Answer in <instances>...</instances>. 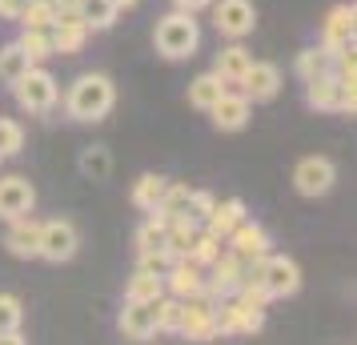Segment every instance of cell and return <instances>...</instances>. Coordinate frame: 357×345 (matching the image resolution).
<instances>
[{
  "instance_id": "1",
  "label": "cell",
  "mask_w": 357,
  "mask_h": 345,
  "mask_svg": "<svg viewBox=\"0 0 357 345\" xmlns=\"http://www.w3.org/2000/svg\"><path fill=\"white\" fill-rule=\"evenodd\" d=\"M116 105V89L105 72H84L77 81L68 84L65 93V113L68 121H81V125H97L105 116L113 113Z\"/></svg>"
},
{
  "instance_id": "2",
  "label": "cell",
  "mask_w": 357,
  "mask_h": 345,
  "mask_svg": "<svg viewBox=\"0 0 357 345\" xmlns=\"http://www.w3.org/2000/svg\"><path fill=\"white\" fill-rule=\"evenodd\" d=\"M153 45H157V52H161L165 61H189V56H197V49H201V24H197L189 13H165L161 20H157V33H153Z\"/></svg>"
},
{
  "instance_id": "3",
  "label": "cell",
  "mask_w": 357,
  "mask_h": 345,
  "mask_svg": "<svg viewBox=\"0 0 357 345\" xmlns=\"http://www.w3.org/2000/svg\"><path fill=\"white\" fill-rule=\"evenodd\" d=\"M13 97H17V105L24 109V113L45 116V113H52V109H56V100H61V89H56V77H52L49 68L33 65L17 84H13Z\"/></svg>"
},
{
  "instance_id": "4",
  "label": "cell",
  "mask_w": 357,
  "mask_h": 345,
  "mask_svg": "<svg viewBox=\"0 0 357 345\" xmlns=\"http://www.w3.org/2000/svg\"><path fill=\"white\" fill-rule=\"evenodd\" d=\"M305 105H309V109H317V113H349V116H354L357 89H354V84H341L333 72H325V77L305 81Z\"/></svg>"
},
{
  "instance_id": "5",
  "label": "cell",
  "mask_w": 357,
  "mask_h": 345,
  "mask_svg": "<svg viewBox=\"0 0 357 345\" xmlns=\"http://www.w3.org/2000/svg\"><path fill=\"white\" fill-rule=\"evenodd\" d=\"M77 249H81V233H77V225H73L68 217L40 221V249H36V257L61 265V261H73Z\"/></svg>"
},
{
  "instance_id": "6",
  "label": "cell",
  "mask_w": 357,
  "mask_h": 345,
  "mask_svg": "<svg viewBox=\"0 0 357 345\" xmlns=\"http://www.w3.org/2000/svg\"><path fill=\"white\" fill-rule=\"evenodd\" d=\"M213 325H217V337L221 333H257L265 325V309L245 305L241 297H221V301H213Z\"/></svg>"
},
{
  "instance_id": "7",
  "label": "cell",
  "mask_w": 357,
  "mask_h": 345,
  "mask_svg": "<svg viewBox=\"0 0 357 345\" xmlns=\"http://www.w3.org/2000/svg\"><path fill=\"white\" fill-rule=\"evenodd\" d=\"M261 285L269 297H293L301 289V269L285 253H265L261 257Z\"/></svg>"
},
{
  "instance_id": "8",
  "label": "cell",
  "mask_w": 357,
  "mask_h": 345,
  "mask_svg": "<svg viewBox=\"0 0 357 345\" xmlns=\"http://www.w3.org/2000/svg\"><path fill=\"white\" fill-rule=\"evenodd\" d=\"M213 24L229 40H245L253 33V24H257L253 0H213Z\"/></svg>"
},
{
  "instance_id": "9",
  "label": "cell",
  "mask_w": 357,
  "mask_h": 345,
  "mask_svg": "<svg viewBox=\"0 0 357 345\" xmlns=\"http://www.w3.org/2000/svg\"><path fill=\"white\" fill-rule=\"evenodd\" d=\"M245 269H249V261H241L237 253H221L217 261L205 269V293L213 297V301H221V297H233L237 289H241L245 281Z\"/></svg>"
},
{
  "instance_id": "10",
  "label": "cell",
  "mask_w": 357,
  "mask_h": 345,
  "mask_svg": "<svg viewBox=\"0 0 357 345\" xmlns=\"http://www.w3.org/2000/svg\"><path fill=\"white\" fill-rule=\"evenodd\" d=\"M337 181V169L329 157H301L297 169H293V189L301 197H325Z\"/></svg>"
},
{
  "instance_id": "11",
  "label": "cell",
  "mask_w": 357,
  "mask_h": 345,
  "mask_svg": "<svg viewBox=\"0 0 357 345\" xmlns=\"http://www.w3.org/2000/svg\"><path fill=\"white\" fill-rule=\"evenodd\" d=\"M181 337L189 342H213L217 337V325H213V297L197 293L189 301H181Z\"/></svg>"
},
{
  "instance_id": "12",
  "label": "cell",
  "mask_w": 357,
  "mask_h": 345,
  "mask_svg": "<svg viewBox=\"0 0 357 345\" xmlns=\"http://www.w3.org/2000/svg\"><path fill=\"white\" fill-rule=\"evenodd\" d=\"M36 205V189L29 177H20V173H8V177H0V217L4 221H17V217H29Z\"/></svg>"
},
{
  "instance_id": "13",
  "label": "cell",
  "mask_w": 357,
  "mask_h": 345,
  "mask_svg": "<svg viewBox=\"0 0 357 345\" xmlns=\"http://www.w3.org/2000/svg\"><path fill=\"white\" fill-rule=\"evenodd\" d=\"M237 84H241L237 93H245L249 105H257V100H273L277 93H281V68L269 65V61H253Z\"/></svg>"
},
{
  "instance_id": "14",
  "label": "cell",
  "mask_w": 357,
  "mask_h": 345,
  "mask_svg": "<svg viewBox=\"0 0 357 345\" xmlns=\"http://www.w3.org/2000/svg\"><path fill=\"white\" fill-rule=\"evenodd\" d=\"M269 245H273V241H269L265 225L249 221V217H245L241 225H237V229L225 237V249H229V253H237L241 261H261V257L269 253Z\"/></svg>"
},
{
  "instance_id": "15",
  "label": "cell",
  "mask_w": 357,
  "mask_h": 345,
  "mask_svg": "<svg viewBox=\"0 0 357 345\" xmlns=\"http://www.w3.org/2000/svg\"><path fill=\"white\" fill-rule=\"evenodd\" d=\"M165 293L177 297V301H189V297L205 293V269L189 257H181L165 269Z\"/></svg>"
},
{
  "instance_id": "16",
  "label": "cell",
  "mask_w": 357,
  "mask_h": 345,
  "mask_svg": "<svg viewBox=\"0 0 357 345\" xmlns=\"http://www.w3.org/2000/svg\"><path fill=\"white\" fill-rule=\"evenodd\" d=\"M354 33H357V8L354 4H337V8H329V17L321 24V49H329V52L349 49Z\"/></svg>"
},
{
  "instance_id": "17",
  "label": "cell",
  "mask_w": 357,
  "mask_h": 345,
  "mask_svg": "<svg viewBox=\"0 0 357 345\" xmlns=\"http://www.w3.org/2000/svg\"><path fill=\"white\" fill-rule=\"evenodd\" d=\"M209 116H213V125H217L221 132H237V129H245V125H249L253 105H249V97H245V93L225 89V93H221V100L209 109Z\"/></svg>"
},
{
  "instance_id": "18",
  "label": "cell",
  "mask_w": 357,
  "mask_h": 345,
  "mask_svg": "<svg viewBox=\"0 0 357 345\" xmlns=\"http://www.w3.org/2000/svg\"><path fill=\"white\" fill-rule=\"evenodd\" d=\"M121 333L129 342H149L157 337V317H153V301H125L121 305V317H116Z\"/></svg>"
},
{
  "instance_id": "19",
  "label": "cell",
  "mask_w": 357,
  "mask_h": 345,
  "mask_svg": "<svg viewBox=\"0 0 357 345\" xmlns=\"http://www.w3.org/2000/svg\"><path fill=\"white\" fill-rule=\"evenodd\" d=\"M4 249L20 257V261H33L36 249H40V221L33 213L29 217H17V221H8V233H4Z\"/></svg>"
},
{
  "instance_id": "20",
  "label": "cell",
  "mask_w": 357,
  "mask_h": 345,
  "mask_svg": "<svg viewBox=\"0 0 357 345\" xmlns=\"http://www.w3.org/2000/svg\"><path fill=\"white\" fill-rule=\"evenodd\" d=\"M249 65H253V52L245 49L241 40H233V45H225V49L217 52V61H213V72H217V77H221V81L233 89V84L245 77V68H249Z\"/></svg>"
},
{
  "instance_id": "21",
  "label": "cell",
  "mask_w": 357,
  "mask_h": 345,
  "mask_svg": "<svg viewBox=\"0 0 357 345\" xmlns=\"http://www.w3.org/2000/svg\"><path fill=\"white\" fill-rule=\"evenodd\" d=\"M245 217H249V213H245V201H241V197H229V201H217V205H213L209 221H205L201 229L217 233V237L225 241V237H229L233 229H237V225H241Z\"/></svg>"
},
{
  "instance_id": "22",
  "label": "cell",
  "mask_w": 357,
  "mask_h": 345,
  "mask_svg": "<svg viewBox=\"0 0 357 345\" xmlns=\"http://www.w3.org/2000/svg\"><path fill=\"white\" fill-rule=\"evenodd\" d=\"M197 233H201V225H197V221H189V217H177V221H169V233H165V253H169L173 261L189 257V249H193Z\"/></svg>"
},
{
  "instance_id": "23",
  "label": "cell",
  "mask_w": 357,
  "mask_h": 345,
  "mask_svg": "<svg viewBox=\"0 0 357 345\" xmlns=\"http://www.w3.org/2000/svg\"><path fill=\"white\" fill-rule=\"evenodd\" d=\"M225 89H229V84L209 68V72H201V77L189 84V105H193V109H201V113H209L213 105L221 100V93H225Z\"/></svg>"
},
{
  "instance_id": "24",
  "label": "cell",
  "mask_w": 357,
  "mask_h": 345,
  "mask_svg": "<svg viewBox=\"0 0 357 345\" xmlns=\"http://www.w3.org/2000/svg\"><path fill=\"white\" fill-rule=\"evenodd\" d=\"M165 189H169V181H165L161 173H145L141 181L132 185V205L141 209V213H157V205H161V197H165Z\"/></svg>"
},
{
  "instance_id": "25",
  "label": "cell",
  "mask_w": 357,
  "mask_h": 345,
  "mask_svg": "<svg viewBox=\"0 0 357 345\" xmlns=\"http://www.w3.org/2000/svg\"><path fill=\"white\" fill-rule=\"evenodd\" d=\"M29 68H33V61H29V52L20 49L17 40L0 45V84H8V89H13Z\"/></svg>"
},
{
  "instance_id": "26",
  "label": "cell",
  "mask_w": 357,
  "mask_h": 345,
  "mask_svg": "<svg viewBox=\"0 0 357 345\" xmlns=\"http://www.w3.org/2000/svg\"><path fill=\"white\" fill-rule=\"evenodd\" d=\"M293 72L301 77V81H313V77H325V72H333V52L329 49H301L297 52V61H293Z\"/></svg>"
},
{
  "instance_id": "27",
  "label": "cell",
  "mask_w": 357,
  "mask_h": 345,
  "mask_svg": "<svg viewBox=\"0 0 357 345\" xmlns=\"http://www.w3.org/2000/svg\"><path fill=\"white\" fill-rule=\"evenodd\" d=\"M165 293V277L157 273H145V269H137L125 285V301H157Z\"/></svg>"
},
{
  "instance_id": "28",
  "label": "cell",
  "mask_w": 357,
  "mask_h": 345,
  "mask_svg": "<svg viewBox=\"0 0 357 345\" xmlns=\"http://www.w3.org/2000/svg\"><path fill=\"white\" fill-rule=\"evenodd\" d=\"M116 8L113 0H81V17L89 24V33H100V29H113L116 24Z\"/></svg>"
},
{
  "instance_id": "29",
  "label": "cell",
  "mask_w": 357,
  "mask_h": 345,
  "mask_svg": "<svg viewBox=\"0 0 357 345\" xmlns=\"http://www.w3.org/2000/svg\"><path fill=\"white\" fill-rule=\"evenodd\" d=\"M17 45L29 52V61H33V65H40V61L56 56V49H52V29H24Z\"/></svg>"
},
{
  "instance_id": "30",
  "label": "cell",
  "mask_w": 357,
  "mask_h": 345,
  "mask_svg": "<svg viewBox=\"0 0 357 345\" xmlns=\"http://www.w3.org/2000/svg\"><path fill=\"white\" fill-rule=\"evenodd\" d=\"M189 197H193V189H189V185H173V181H169L161 205H157V217H165V221L189 217Z\"/></svg>"
},
{
  "instance_id": "31",
  "label": "cell",
  "mask_w": 357,
  "mask_h": 345,
  "mask_svg": "<svg viewBox=\"0 0 357 345\" xmlns=\"http://www.w3.org/2000/svg\"><path fill=\"white\" fill-rule=\"evenodd\" d=\"M225 253V241L217 237V233H209V229H201L197 233V241H193V249H189V261H197L201 269H209L217 257Z\"/></svg>"
},
{
  "instance_id": "32",
  "label": "cell",
  "mask_w": 357,
  "mask_h": 345,
  "mask_svg": "<svg viewBox=\"0 0 357 345\" xmlns=\"http://www.w3.org/2000/svg\"><path fill=\"white\" fill-rule=\"evenodd\" d=\"M81 173L84 177H93V181H105L109 173H113V157H109V148L105 145H93L81 153Z\"/></svg>"
},
{
  "instance_id": "33",
  "label": "cell",
  "mask_w": 357,
  "mask_h": 345,
  "mask_svg": "<svg viewBox=\"0 0 357 345\" xmlns=\"http://www.w3.org/2000/svg\"><path fill=\"white\" fill-rule=\"evenodd\" d=\"M153 317H157V333H177L181 329V301L161 293L153 301Z\"/></svg>"
},
{
  "instance_id": "34",
  "label": "cell",
  "mask_w": 357,
  "mask_h": 345,
  "mask_svg": "<svg viewBox=\"0 0 357 345\" xmlns=\"http://www.w3.org/2000/svg\"><path fill=\"white\" fill-rule=\"evenodd\" d=\"M165 233H169V221L153 213L145 225L137 229V253H153V249H165Z\"/></svg>"
},
{
  "instance_id": "35",
  "label": "cell",
  "mask_w": 357,
  "mask_h": 345,
  "mask_svg": "<svg viewBox=\"0 0 357 345\" xmlns=\"http://www.w3.org/2000/svg\"><path fill=\"white\" fill-rule=\"evenodd\" d=\"M52 0H29L24 13H20V29H52Z\"/></svg>"
},
{
  "instance_id": "36",
  "label": "cell",
  "mask_w": 357,
  "mask_h": 345,
  "mask_svg": "<svg viewBox=\"0 0 357 345\" xmlns=\"http://www.w3.org/2000/svg\"><path fill=\"white\" fill-rule=\"evenodd\" d=\"M24 148V129L13 116H0V157H17Z\"/></svg>"
},
{
  "instance_id": "37",
  "label": "cell",
  "mask_w": 357,
  "mask_h": 345,
  "mask_svg": "<svg viewBox=\"0 0 357 345\" xmlns=\"http://www.w3.org/2000/svg\"><path fill=\"white\" fill-rule=\"evenodd\" d=\"M20 321H24V309H20V297H13V293H0V333H13V329H20Z\"/></svg>"
},
{
  "instance_id": "38",
  "label": "cell",
  "mask_w": 357,
  "mask_h": 345,
  "mask_svg": "<svg viewBox=\"0 0 357 345\" xmlns=\"http://www.w3.org/2000/svg\"><path fill=\"white\" fill-rule=\"evenodd\" d=\"M213 205H217V197L213 193H205V189H193V197H189V221H197V225H205L213 213Z\"/></svg>"
},
{
  "instance_id": "39",
  "label": "cell",
  "mask_w": 357,
  "mask_h": 345,
  "mask_svg": "<svg viewBox=\"0 0 357 345\" xmlns=\"http://www.w3.org/2000/svg\"><path fill=\"white\" fill-rule=\"evenodd\" d=\"M141 261H137V269H145V273H157V277H165V269L173 265V257L165 253V249H153V253H137Z\"/></svg>"
},
{
  "instance_id": "40",
  "label": "cell",
  "mask_w": 357,
  "mask_h": 345,
  "mask_svg": "<svg viewBox=\"0 0 357 345\" xmlns=\"http://www.w3.org/2000/svg\"><path fill=\"white\" fill-rule=\"evenodd\" d=\"M29 0H0V20H17Z\"/></svg>"
},
{
  "instance_id": "41",
  "label": "cell",
  "mask_w": 357,
  "mask_h": 345,
  "mask_svg": "<svg viewBox=\"0 0 357 345\" xmlns=\"http://www.w3.org/2000/svg\"><path fill=\"white\" fill-rule=\"evenodd\" d=\"M213 0H173V8H177V13H189V17H197V13H201V8H209Z\"/></svg>"
},
{
  "instance_id": "42",
  "label": "cell",
  "mask_w": 357,
  "mask_h": 345,
  "mask_svg": "<svg viewBox=\"0 0 357 345\" xmlns=\"http://www.w3.org/2000/svg\"><path fill=\"white\" fill-rule=\"evenodd\" d=\"M0 345H29V342L20 337V329H13V333H0Z\"/></svg>"
},
{
  "instance_id": "43",
  "label": "cell",
  "mask_w": 357,
  "mask_h": 345,
  "mask_svg": "<svg viewBox=\"0 0 357 345\" xmlns=\"http://www.w3.org/2000/svg\"><path fill=\"white\" fill-rule=\"evenodd\" d=\"M116 8H132V4H137V0H113Z\"/></svg>"
},
{
  "instance_id": "44",
  "label": "cell",
  "mask_w": 357,
  "mask_h": 345,
  "mask_svg": "<svg viewBox=\"0 0 357 345\" xmlns=\"http://www.w3.org/2000/svg\"><path fill=\"white\" fill-rule=\"evenodd\" d=\"M0 161H4V157H0Z\"/></svg>"
}]
</instances>
